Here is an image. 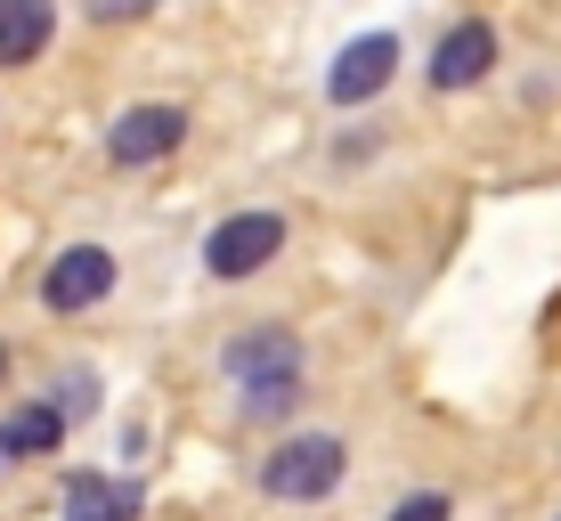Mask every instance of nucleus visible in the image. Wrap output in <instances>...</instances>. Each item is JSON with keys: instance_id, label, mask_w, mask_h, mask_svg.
Returning a JSON list of instances; mask_svg holds the SVG:
<instances>
[{"instance_id": "obj_1", "label": "nucleus", "mask_w": 561, "mask_h": 521, "mask_svg": "<svg viewBox=\"0 0 561 521\" xmlns=\"http://www.w3.org/2000/svg\"><path fill=\"white\" fill-rule=\"evenodd\" d=\"M228 383H244V416H277L301 399V342L285 335V326H253V335H237L220 351Z\"/></svg>"}, {"instance_id": "obj_2", "label": "nucleus", "mask_w": 561, "mask_h": 521, "mask_svg": "<svg viewBox=\"0 0 561 521\" xmlns=\"http://www.w3.org/2000/svg\"><path fill=\"white\" fill-rule=\"evenodd\" d=\"M342 473H351V449H342L334 432H294V440H277V449H268L261 489L285 497V506H309V497H325Z\"/></svg>"}, {"instance_id": "obj_3", "label": "nucleus", "mask_w": 561, "mask_h": 521, "mask_svg": "<svg viewBox=\"0 0 561 521\" xmlns=\"http://www.w3.org/2000/svg\"><path fill=\"white\" fill-rule=\"evenodd\" d=\"M277 253H285V220H277V212H237V220H220L204 237V269H211V278H228V285L261 278Z\"/></svg>"}, {"instance_id": "obj_4", "label": "nucleus", "mask_w": 561, "mask_h": 521, "mask_svg": "<svg viewBox=\"0 0 561 521\" xmlns=\"http://www.w3.org/2000/svg\"><path fill=\"white\" fill-rule=\"evenodd\" d=\"M106 294H114V253H106V245H66V253L42 269V302H49L57 318L99 310Z\"/></svg>"}, {"instance_id": "obj_5", "label": "nucleus", "mask_w": 561, "mask_h": 521, "mask_svg": "<svg viewBox=\"0 0 561 521\" xmlns=\"http://www.w3.org/2000/svg\"><path fill=\"white\" fill-rule=\"evenodd\" d=\"M180 139H187V114L180 106H130L123 123L106 131V156L123 163V171H139V163H163Z\"/></svg>"}, {"instance_id": "obj_6", "label": "nucleus", "mask_w": 561, "mask_h": 521, "mask_svg": "<svg viewBox=\"0 0 561 521\" xmlns=\"http://www.w3.org/2000/svg\"><path fill=\"white\" fill-rule=\"evenodd\" d=\"M489 66H496V25H489V16H463V25H448V33H439V49H432V82H439V90L489 82Z\"/></svg>"}, {"instance_id": "obj_7", "label": "nucleus", "mask_w": 561, "mask_h": 521, "mask_svg": "<svg viewBox=\"0 0 561 521\" xmlns=\"http://www.w3.org/2000/svg\"><path fill=\"white\" fill-rule=\"evenodd\" d=\"M391 66H399V42H391V33H366V42H351V49L334 57L325 99H334V106H366L382 82H391Z\"/></svg>"}, {"instance_id": "obj_8", "label": "nucleus", "mask_w": 561, "mask_h": 521, "mask_svg": "<svg viewBox=\"0 0 561 521\" xmlns=\"http://www.w3.org/2000/svg\"><path fill=\"white\" fill-rule=\"evenodd\" d=\"M57 33V0H0V66H33Z\"/></svg>"}, {"instance_id": "obj_9", "label": "nucleus", "mask_w": 561, "mask_h": 521, "mask_svg": "<svg viewBox=\"0 0 561 521\" xmlns=\"http://www.w3.org/2000/svg\"><path fill=\"white\" fill-rule=\"evenodd\" d=\"M66 521H139V489L106 473H73L66 480Z\"/></svg>"}, {"instance_id": "obj_10", "label": "nucleus", "mask_w": 561, "mask_h": 521, "mask_svg": "<svg viewBox=\"0 0 561 521\" xmlns=\"http://www.w3.org/2000/svg\"><path fill=\"white\" fill-rule=\"evenodd\" d=\"M0 440H9L16 456H49L57 440H66V416H57L49 399H25V408H16L9 423H0Z\"/></svg>"}, {"instance_id": "obj_11", "label": "nucleus", "mask_w": 561, "mask_h": 521, "mask_svg": "<svg viewBox=\"0 0 561 521\" xmlns=\"http://www.w3.org/2000/svg\"><path fill=\"white\" fill-rule=\"evenodd\" d=\"M90 16H99V25H139V16L154 9V0H82Z\"/></svg>"}, {"instance_id": "obj_12", "label": "nucleus", "mask_w": 561, "mask_h": 521, "mask_svg": "<svg viewBox=\"0 0 561 521\" xmlns=\"http://www.w3.org/2000/svg\"><path fill=\"white\" fill-rule=\"evenodd\" d=\"M49 408H57V416L73 423V416L90 408V375H66V383H57V399H49Z\"/></svg>"}, {"instance_id": "obj_13", "label": "nucleus", "mask_w": 561, "mask_h": 521, "mask_svg": "<svg viewBox=\"0 0 561 521\" xmlns=\"http://www.w3.org/2000/svg\"><path fill=\"white\" fill-rule=\"evenodd\" d=\"M391 521H448V497H439V489H423V497H408V506H399Z\"/></svg>"}, {"instance_id": "obj_14", "label": "nucleus", "mask_w": 561, "mask_h": 521, "mask_svg": "<svg viewBox=\"0 0 561 521\" xmlns=\"http://www.w3.org/2000/svg\"><path fill=\"white\" fill-rule=\"evenodd\" d=\"M9 465H16V449H9V440H0V473H9Z\"/></svg>"}, {"instance_id": "obj_15", "label": "nucleus", "mask_w": 561, "mask_h": 521, "mask_svg": "<svg viewBox=\"0 0 561 521\" xmlns=\"http://www.w3.org/2000/svg\"><path fill=\"white\" fill-rule=\"evenodd\" d=\"M0 375H9V351H0Z\"/></svg>"}]
</instances>
